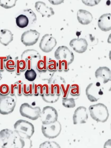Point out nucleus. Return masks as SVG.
Listing matches in <instances>:
<instances>
[{
	"label": "nucleus",
	"mask_w": 111,
	"mask_h": 148,
	"mask_svg": "<svg viewBox=\"0 0 111 148\" xmlns=\"http://www.w3.org/2000/svg\"><path fill=\"white\" fill-rule=\"evenodd\" d=\"M19 112L22 116L34 121L40 117L41 110L39 107H33L28 103H24L20 106Z\"/></svg>",
	"instance_id": "nucleus-5"
},
{
	"label": "nucleus",
	"mask_w": 111,
	"mask_h": 148,
	"mask_svg": "<svg viewBox=\"0 0 111 148\" xmlns=\"http://www.w3.org/2000/svg\"><path fill=\"white\" fill-rule=\"evenodd\" d=\"M111 18L110 13L105 14L100 16L98 21V25L101 30L106 32L111 30Z\"/></svg>",
	"instance_id": "nucleus-16"
},
{
	"label": "nucleus",
	"mask_w": 111,
	"mask_h": 148,
	"mask_svg": "<svg viewBox=\"0 0 111 148\" xmlns=\"http://www.w3.org/2000/svg\"><path fill=\"white\" fill-rule=\"evenodd\" d=\"M62 105L64 107L67 108H73L76 106L75 100L72 98H63Z\"/></svg>",
	"instance_id": "nucleus-25"
},
{
	"label": "nucleus",
	"mask_w": 111,
	"mask_h": 148,
	"mask_svg": "<svg viewBox=\"0 0 111 148\" xmlns=\"http://www.w3.org/2000/svg\"><path fill=\"white\" fill-rule=\"evenodd\" d=\"M23 92L26 95H32L33 93V87L32 84H24L23 86Z\"/></svg>",
	"instance_id": "nucleus-29"
},
{
	"label": "nucleus",
	"mask_w": 111,
	"mask_h": 148,
	"mask_svg": "<svg viewBox=\"0 0 111 148\" xmlns=\"http://www.w3.org/2000/svg\"><path fill=\"white\" fill-rule=\"evenodd\" d=\"M40 34L35 29H31L24 32L21 37L22 42L26 46H33L39 40Z\"/></svg>",
	"instance_id": "nucleus-11"
},
{
	"label": "nucleus",
	"mask_w": 111,
	"mask_h": 148,
	"mask_svg": "<svg viewBox=\"0 0 111 148\" xmlns=\"http://www.w3.org/2000/svg\"><path fill=\"white\" fill-rule=\"evenodd\" d=\"M57 44L56 39L50 34H46L42 38L39 44V48L45 53L50 52Z\"/></svg>",
	"instance_id": "nucleus-10"
},
{
	"label": "nucleus",
	"mask_w": 111,
	"mask_h": 148,
	"mask_svg": "<svg viewBox=\"0 0 111 148\" xmlns=\"http://www.w3.org/2000/svg\"><path fill=\"white\" fill-rule=\"evenodd\" d=\"M18 86H17V87H18V95H22V91L23 90H22V85L21 84L18 83Z\"/></svg>",
	"instance_id": "nucleus-39"
},
{
	"label": "nucleus",
	"mask_w": 111,
	"mask_h": 148,
	"mask_svg": "<svg viewBox=\"0 0 111 148\" xmlns=\"http://www.w3.org/2000/svg\"><path fill=\"white\" fill-rule=\"evenodd\" d=\"M43 124H48L58 121V114L55 108L47 106L43 108L40 117Z\"/></svg>",
	"instance_id": "nucleus-8"
},
{
	"label": "nucleus",
	"mask_w": 111,
	"mask_h": 148,
	"mask_svg": "<svg viewBox=\"0 0 111 148\" xmlns=\"http://www.w3.org/2000/svg\"><path fill=\"white\" fill-rule=\"evenodd\" d=\"M17 1H0V6L3 8L8 9L16 6Z\"/></svg>",
	"instance_id": "nucleus-27"
},
{
	"label": "nucleus",
	"mask_w": 111,
	"mask_h": 148,
	"mask_svg": "<svg viewBox=\"0 0 111 148\" xmlns=\"http://www.w3.org/2000/svg\"><path fill=\"white\" fill-rule=\"evenodd\" d=\"M88 118L87 108L80 106L76 108L73 115V124L74 125L85 124Z\"/></svg>",
	"instance_id": "nucleus-12"
},
{
	"label": "nucleus",
	"mask_w": 111,
	"mask_h": 148,
	"mask_svg": "<svg viewBox=\"0 0 111 148\" xmlns=\"http://www.w3.org/2000/svg\"><path fill=\"white\" fill-rule=\"evenodd\" d=\"M77 18L80 24L83 25H87L92 21L93 17L89 12L86 10L80 9L77 13Z\"/></svg>",
	"instance_id": "nucleus-17"
},
{
	"label": "nucleus",
	"mask_w": 111,
	"mask_h": 148,
	"mask_svg": "<svg viewBox=\"0 0 111 148\" xmlns=\"http://www.w3.org/2000/svg\"><path fill=\"white\" fill-rule=\"evenodd\" d=\"M70 45L76 53H82L87 50L88 43L85 38H74L70 41Z\"/></svg>",
	"instance_id": "nucleus-13"
},
{
	"label": "nucleus",
	"mask_w": 111,
	"mask_h": 148,
	"mask_svg": "<svg viewBox=\"0 0 111 148\" xmlns=\"http://www.w3.org/2000/svg\"><path fill=\"white\" fill-rule=\"evenodd\" d=\"M14 34L8 29H3L0 31V43L4 46L8 45L13 41Z\"/></svg>",
	"instance_id": "nucleus-18"
},
{
	"label": "nucleus",
	"mask_w": 111,
	"mask_h": 148,
	"mask_svg": "<svg viewBox=\"0 0 111 148\" xmlns=\"http://www.w3.org/2000/svg\"><path fill=\"white\" fill-rule=\"evenodd\" d=\"M62 130L61 123L58 121L48 124H43L42 132L44 136L49 139H54L60 135Z\"/></svg>",
	"instance_id": "nucleus-7"
},
{
	"label": "nucleus",
	"mask_w": 111,
	"mask_h": 148,
	"mask_svg": "<svg viewBox=\"0 0 111 148\" xmlns=\"http://www.w3.org/2000/svg\"><path fill=\"white\" fill-rule=\"evenodd\" d=\"M41 58L40 54L37 51L34 49H28L24 51L21 55V59L25 61L27 60L31 61L32 58L36 59L38 61Z\"/></svg>",
	"instance_id": "nucleus-19"
},
{
	"label": "nucleus",
	"mask_w": 111,
	"mask_h": 148,
	"mask_svg": "<svg viewBox=\"0 0 111 148\" xmlns=\"http://www.w3.org/2000/svg\"><path fill=\"white\" fill-rule=\"evenodd\" d=\"M24 76L27 80L32 82L36 79L37 77V74L33 69H28L24 73Z\"/></svg>",
	"instance_id": "nucleus-24"
},
{
	"label": "nucleus",
	"mask_w": 111,
	"mask_h": 148,
	"mask_svg": "<svg viewBox=\"0 0 111 148\" xmlns=\"http://www.w3.org/2000/svg\"><path fill=\"white\" fill-rule=\"evenodd\" d=\"M47 57L46 56H43L42 59L39 60L37 62V69L39 72H46L47 70Z\"/></svg>",
	"instance_id": "nucleus-21"
},
{
	"label": "nucleus",
	"mask_w": 111,
	"mask_h": 148,
	"mask_svg": "<svg viewBox=\"0 0 111 148\" xmlns=\"http://www.w3.org/2000/svg\"><path fill=\"white\" fill-rule=\"evenodd\" d=\"M44 85L35 84L33 87V93L35 96H38L39 94L41 96L43 94V92Z\"/></svg>",
	"instance_id": "nucleus-33"
},
{
	"label": "nucleus",
	"mask_w": 111,
	"mask_h": 148,
	"mask_svg": "<svg viewBox=\"0 0 111 148\" xmlns=\"http://www.w3.org/2000/svg\"><path fill=\"white\" fill-rule=\"evenodd\" d=\"M82 1L86 5L93 6L98 4L101 1Z\"/></svg>",
	"instance_id": "nucleus-35"
},
{
	"label": "nucleus",
	"mask_w": 111,
	"mask_h": 148,
	"mask_svg": "<svg viewBox=\"0 0 111 148\" xmlns=\"http://www.w3.org/2000/svg\"><path fill=\"white\" fill-rule=\"evenodd\" d=\"M16 22L17 26L19 28H24L28 26L29 21L28 17L24 14H22L17 17Z\"/></svg>",
	"instance_id": "nucleus-20"
},
{
	"label": "nucleus",
	"mask_w": 111,
	"mask_h": 148,
	"mask_svg": "<svg viewBox=\"0 0 111 148\" xmlns=\"http://www.w3.org/2000/svg\"><path fill=\"white\" fill-rule=\"evenodd\" d=\"M95 77L97 79L102 78L104 84L111 80V71L107 66H100L95 71Z\"/></svg>",
	"instance_id": "nucleus-15"
},
{
	"label": "nucleus",
	"mask_w": 111,
	"mask_h": 148,
	"mask_svg": "<svg viewBox=\"0 0 111 148\" xmlns=\"http://www.w3.org/2000/svg\"><path fill=\"white\" fill-rule=\"evenodd\" d=\"M14 131L23 139H30L35 132V127L32 123L25 120L17 121L14 125Z\"/></svg>",
	"instance_id": "nucleus-2"
},
{
	"label": "nucleus",
	"mask_w": 111,
	"mask_h": 148,
	"mask_svg": "<svg viewBox=\"0 0 111 148\" xmlns=\"http://www.w3.org/2000/svg\"><path fill=\"white\" fill-rule=\"evenodd\" d=\"M60 90L63 94V99L67 98L68 93L70 92V85L68 84L66 85L65 83L60 84Z\"/></svg>",
	"instance_id": "nucleus-30"
},
{
	"label": "nucleus",
	"mask_w": 111,
	"mask_h": 148,
	"mask_svg": "<svg viewBox=\"0 0 111 148\" xmlns=\"http://www.w3.org/2000/svg\"><path fill=\"white\" fill-rule=\"evenodd\" d=\"M0 147L2 148H23V139L14 131L8 129L0 131Z\"/></svg>",
	"instance_id": "nucleus-1"
},
{
	"label": "nucleus",
	"mask_w": 111,
	"mask_h": 148,
	"mask_svg": "<svg viewBox=\"0 0 111 148\" xmlns=\"http://www.w3.org/2000/svg\"><path fill=\"white\" fill-rule=\"evenodd\" d=\"M55 57L57 60L67 62L70 65L74 60V55L68 47L65 46H59L55 53Z\"/></svg>",
	"instance_id": "nucleus-9"
},
{
	"label": "nucleus",
	"mask_w": 111,
	"mask_h": 148,
	"mask_svg": "<svg viewBox=\"0 0 111 148\" xmlns=\"http://www.w3.org/2000/svg\"><path fill=\"white\" fill-rule=\"evenodd\" d=\"M53 5H57L64 3V1H49Z\"/></svg>",
	"instance_id": "nucleus-38"
},
{
	"label": "nucleus",
	"mask_w": 111,
	"mask_h": 148,
	"mask_svg": "<svg viewBox=\"0 0 111 148\" xmlns=\"http://www.w3.org/2000/svg\"><path fill=\"white\" fill-rule=\"evenodd\" d=\"M58 70L60 72L63 71L67 72L69 70V65L66 61L58 60Z\"/></svg>",
	"instance_id": "nucleus-28"
},
{
	"label": "nucleus",
	"mask_w": 111,
	"mask_h": 148,
	"mask_svg": "<svg viewBox=\"0 0 111 148\" xmlns=\"http://www.w3.org/2000/svg\"><path fill=\"white\" fill-rule=\"evenodd\" d=\"M39 148H60L55 142L46 141L41 144Z\"/></svg>",
	"instance_id": "nucleus-31"
},
{
	"label": "nucleus",
	"mask_w": 111,
	"mask_h": 148,
	"mask_svg": "<svg viewBox=\"0 0 111 148\" xmlns=\"http://www.w3.org/2000/svg\"><path fill=\"white\" fill-rule=\"evenodd\" d=\"M10 92V88L8 85L3 84L0 86V94L2 95H8Z\"/></svg>",
	"instance_id": "nucleus-34"
},
{
	"label": "nucleus",
	"mask_w": 111,
	"mask_h": 148,
	"mask_svg": "<svg viewBox=\"0 0 111 148\" xmlns=\"http://www.w3.org/2000/svg\"><path fill=\"white\" fill-rule=\"evenodd\" d=\"M47 70L50 72H55L58 70V63L55 60L50 59L48 60Z\"/></svg>",
	"instance_id": "nucleus-26"
},
{
	"label": "nucleus",
	"mask_w": 111,
	"mask_h": 148,
	"mask_svg": "<svg viewBox=\"0 0 111 148\" xmlns=\"http://www.w3.org/2000/svg\"><path fill=\"white\" fill-rule=\"evenodd\" d=\"M16 73L20 74L21 71H25L27 68L26 61L23 60H17L16 61Z\"/></svg>",
	"instance_id": "nucleus-23"
},
{
	"label": "nucleus",
	"mask_w": 111,
	"mask_h": 148,
	"mask_svg": "<svg viewBox=\"0 0 111 148\" xmlns=\"http://www.w3.org/2000/svg\"><path fill=\"white\" fill-rule=\"evenodd\" d=\"M86 94L90 102L97 101L104 94L103 89L100 83L97 82L90 84L86 89Z\"/></svg>",
	"instance_id": "nucleus-4"
},
{
	"label": "nucleus",
	"mask_w": 111,
	"mask_h": 148,
	"mask_svg": "<svg viewBox=\"0 0 111 148\" xmlns=\"http://www.w3.org/2000/svg\"><path fill=\"white\" fill-rule=\"evenodd\" d=\"M35 8L37 11L40 13L43 17L49 18L55 14L52 8L49 7L42 1L37 2L35 5Z\"/></svg>",
	"instance_id": "nucleus-14"
},
{
	"label": "nucleus",
	"mask_w": 111,
	"mask_h": 148,
	"mask_svg": "<svg viewBox=\"0 0 111 148\" xmlns=\"http://www.w3.org/2000/svg\"><path fill=\"white\" fill-rule=\"evenodd\" d=\"M7 58V56L0 57V70L3 71L4 69V60Z\"/></svg>",
	"instance_id": "nucleus-36"
},
{
	"label": "nucleus",
	"mask_w": 111,
	"mask_h": 148,
	"mask_svg": "<svg viewBox=\"0 0 111 148\" xmlns=\"http://www.w3.org/2000/svg\"><path fill=\"white\" fill-rule=\"evenodd\" d=\"M16 106L14 99L8 95L0 97V114L7 115L11 114L14 110Z\"/></svg>",
	"instance_id": "nucleus-6"
},
{
	"label": "nucleus",
	"mask_w": 111,
	"mask_h": 148,
	"mask_svg": "<svg viewBox=\"0 0 111 148\" xmlns=\"http://www.w3.org/2000/svg\"><path fill=\"white\" fill-rule=\"evenodd\" d=\"M4 67L8 71H13L15 70L16 63L10 56H7V58L4 60Z\"/></svg>",
	"instance_id": "nucleus-22"
},
{
	"label": "nucleus",
	"mask_w": 111,
	"mask_h": 148,
	"mask_svg": "<svg viewBox=\"0 0 111 148\" xmlns=\"http://www.w3.org/2000/svg\"><path fill=\"white\" fill-rule=\"evenodd\" d=\"M17 84H12L11 85V88H10L11 95H13L14 93V88L17 87Z\"/></svg>",
	"instance_id": "nucleus-37"
},
{
	"label": "nucleus",
	"mask_w": 111,
	"mask_h": 148,
	"mask_svg": "<svg viewBox=\"0 0 111 148\" xmlns=\"http://www.w3.org/2000/svg\"><path fill=\"white\" fill-rule=\"evenodd\" d=\"M70 92L71 95L78 96L80 95V88L77 84H73L70 86Z\"/></svg>",
	"instance_id": "nucleus-32"
},
{
	"label": "nucleus",
	"mask_w": 111,
	"mask_h": 148,
	"mask_svg": "<svg viewBox=\"0 0 111 148\" xmlns=\"http://www.w3.org/2000/svg\"><path fill=\"white\" fill-rule=\"evenodd\" d=\"M91 116L97 122L105 123L109 117V113L106 106L102 103L92 105L89 108Z\"/></svg>",
	"instance_id": "nucleus-3"
}]
</instances>
